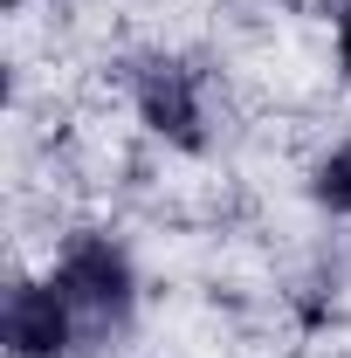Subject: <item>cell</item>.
I'll return each mask as SVG.
<instances>
[{
	"mask_svg": "<svg viewBox=\"0 0 351 358\" xmlns=\"http://www.w3.org/2000/svg\"><path fill=\"white\" fill-rule=\"evenodd\" d=\"M55 289L69 296L76 310V338L83 345H103L131 324V303H138V275H131V255L110 241V234H76L55 262Z\"/></svg>",
	"mask_w": 351,
	"mask_h": 358,
	"instance_id": "1",
	"label": "cell"
},
{
	"mask_svg": "<svg viewBox=\"0 0 351 358\" xmlns=\"http://www.w3.org/2000/svg\"><path fill=\"white\" fill-rule=\"evenodd\" d=\"M7 7H21V0H7Z\"/></svg>",
	"mask_w": 351,
	"mask_h": 358,
	"instance_id": "6",
	"label": "cell"
},
{
	"mask_svg": "<svg viewBox=\"0 0 351 358\" xmlns=\"http://www.w3.org/2000/svg\"><path fill=\"white\" fill-rule=\"evenodd\" d=\"M138 117L152 124L159 138H173L186 152L207 145V103H200V69L193 62H173V55H152L138 62Z\"/></svg>",
	"mask_w": 351,
	"mask_h": 358,
	"instance_id": "2",
	"label": "cell"
},
{
	"mask_svg": "<svg viewBox=\"0 0 351 358\" xmlns=\"http://www.w3.org/2000/svg\"><path fill=\"white\" fill-rule=\"evenodd\" d=\"M0 331H7L14 358H62L76 345V310H69V296L55 282H14L7 310H0Z\"/></svg>",
	"mask_w": 351,
	"mask_h": 358,
	"instance_id": "3",
	"label": "cell"
},
{
	"mask_svg": "<svg viewBox=\"0 0 351 358\" xmlns=\"http://www.w3.org/2000/svg\"><path fill=\"white\" fill-rule=\"evenodd\" d=\"M310 193L331 207V214H351V145H338L324 166H317V179H310Z\"/></svg>",
	"mask_w": 351,
	"mask_h": 358,
	"instance_id": "4",
	"label": "cell"
},
{
	"mask_svg": "<svg viewBox=\"0 0 351 358\" xmlns=\"http://www.w3.org/2000/svg\"><path fill=\"white\" fill-rule=\"evenodd\" d=\"M338 55H345V76H351V0H345V14H338Z\"/></svg>",
	"mask_w": 351,
	"mask_h": 358,
	"instance_id": "5",
	"label": "cell"
}]
</instances>
